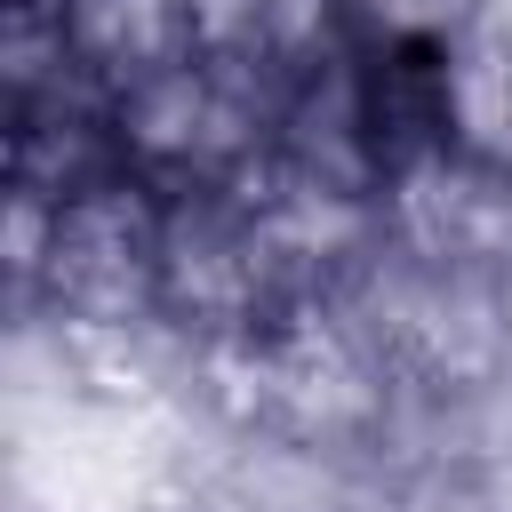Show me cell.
<instances>
[{
	"label": "cell",
	"instance_id": "cell-1",
	"mask_svg": "<svg viewBox=\"0 0 512 512\" xmlns=\"http://www.w3.org/2000/svg\"><path fill=\"white\" fill-rule=\"evenodd\" d=\"M160 320V192L120 176L56 208L32 312L16 328H152Z\"/></svg>",
	"mask_w": 512,
	"mask_h": 512
},
{
	"label": "cell",
	"instance_id": "cell-2",
	"mask_svg": "<svg viewBox=\"0 0 512 512\" xmlns=\"http://www.w3.org/2000/svg\"><path fill=\"white\" fill-rule=\"evenodd\" d=\"M56 24H64L72 64L104 96H120V88H136V80L200 56V40H192V24H184L176 0H56Z\"/></svg>",
	"mask_w": 512,
	"mask_h": 512
},
{
	"label": "cell",
	"instance_id": "cell-3",
	"mask_svg": "<svg viewBox=\"0 0 512 512\" xmlns=\"http://www.w3.org/2000/svg\"><path fill=\"white\" fill-rule=\"evenodd\" d=\"M176 8H184L192 40H200L208 56H248L256 16H264V0H176Z\"/></svg>",
	"mask_w": 512,
	"mask_h": 512
}]
</instances>
